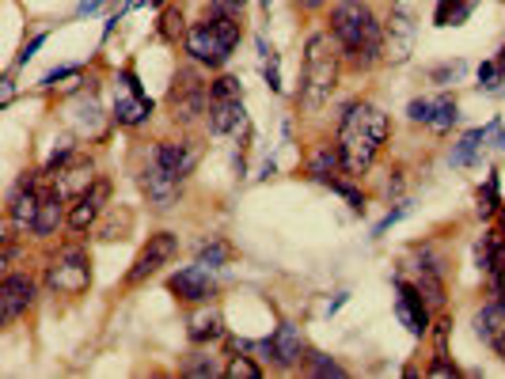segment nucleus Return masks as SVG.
Instances as JSON below:
<instances>
[{
	"label": "nucleus",
	"mask_w": 505,
	"mask_h": 379,
	"mask_svg": "<svg viewBox=\"0 0 505 379\" xmlns=\"http://www.w3.org/2000/svg\"><path fill=\"white\" fill-rule=\"evenodd\" d=\"M391 122L381 106L372 103H350L342 114L338 130V152H342V171L350 179H361L376 164V152L388 140Z\"/></svg>",
	"instance_id": "1"
},
{
	"label": "nucleus",
	"mask_w": 505,
	"mask_h": 379,
	"mask_svg": "<svg viewBox=\"0 0 505 379\" xmlns=\"http://www.w3.org/2000/svg\"><path fill=\"white\" fill-rule=\"evenodd\" d=\"M330 35L350 54L354 65H372L376 57H384V27L376 23V15L361 0H342L330 12Z\"/></svg>",
	"instance_id": "2"
},
{
	"label": "nucleus",
	"mask_w": 505,
	"mask_h": 379,
	"mask_svg": "<svg viewBox=\"0 0 505 379\" xmlns=\"http://www.w3.org/2000/svg\"><path fill=\"white\" fill-rule=\"evenodd\" d=\"M338 84V54L330 46V35H312L304 46V80H301V103L308 110H320Z\"/></svg>",
	"instance_id": "3"
},
{
	"label": "nucleus",
	"mask_w": 505,
	"mask_h": 379,
	"mask_svg": "<svg viewBox=\"0 0 505 379\" xmlns=\"http://www.w3.org/2000/svg\"><path fill=\"white\" fill-rule=\"evenodd\" d=\"M240 46V20H205L198 27L186 30V54H191L198 65L220 69L232 57V50Z\"/></svg>",
	"instance_id": "4"
},
{
	"label": "nucleus",
	"mask_w": 505,
	"mask_h": 379,
	"mask_svg": "<svg viewBox=\"0 0 505 379\" xmlns=\"http://www.w3.org/2000/svg\"><path fill=\"white\" fill-rule=\"evenodd\" d=\"M167 103H171V110H175V118H179L183 125H191V122H198L201 114H210L213 91H210V84L201 80V72L179 69V72H175V84H171V91H167Z\"/></svg>",
	"instance_id": "5"
},
{
	"label": "nucleus",
	"mask_w": 505,
	"mask_h": 379,
	"mask_svg": "<svg viewBox=\"0 0 505 379\" xmlns=\"http://www.w3.org/2000/svg\"><path fill=\"white\" fill-rule=\"evenodd\" d=\"M46 284L61 296H81L91 284V262L84 247H61L57 258L46 270Z\"/></svg>",
	"instance_id": "6"
},
{
	"label": "nucleus",
	"mask_w": 505,
	"mask_h": 379,
	"mask_svg": "<svg viewBox=\"0 0 505 379\" xmlns=\"http://www.w3.org/2000/svg\"><path fill=\"white\" fill-rule=\"evenodd\" d=\"M149 118H152V99L145 95V88H141L137 72L125 69L118 88H115V122L133 130V125H145Z\"/></svg>",
	"instance_id": "7"
},
{
	"label": "nucleus",
	"mask_w": 505,
	"mask_h": 379,
	"mask_svg": "<svg viewBox=\"0 0 505 379\" xmlns=\"http://www.w3.org/2000/svg\"><path fill=\"white\" fill-rule=\"evenodd\" d=\"M175 250H179V240L171 232H156V235H149V243H145V250L137 255V262H133V270L125 274V284H145L156 270H164V265L175 258Z\"/></svg>",
	"instance_id": "8"
},
{
	"label": "nucleus",
	"mask_w": 505,
	"mask_h": 379,
	"mask_svg": "<svg viewBox=\"0 0 505 379\" xmlns=\"http://www.w3.org/2000/svg\"><path fill=\"white\" fill-rule=\"evenodd\" d=\"M137 182H141V190H145L149 205H156V209H171V205L179 201V190H183V182L171 175V171H167L160 160H156V152L149 156V164L141 167Z\"/></svg>",
	"instance_id": "9"
},
{
	"label": "nucleus",
	"mask_w": 505,
	"mask_h": 379,
	"mask_svg": "<svg viewBox=\"0 0 505 379\" xmlns=\"http://www.w3.org/2000/svg\"><path fill=\"white\" fill-rule=\"evenodd\" d=\"M396 319L415 338H422L425 330H430V304H425L422 292L415 289V284H407V281H396Z\"/></svg>",
	"instance_id": "10"
},
{
	"label": "nucleus",
	"mask_w": 505,
	"mask_h": 379,
	"mask_svg": "<svg viewBox=\"0 0 505 379\" xmlns=\"http://www.w3.org/2000/svg\"><path fill=\"white\" fill-rule=\"evenodd\" d=\"M410 46H415V23H410L407 8L396 4L388 15V27H384V61L403 65V61L410 57Z\"/></svg>",
	"instance_id": "11"
},
{
	"label": "nucleus",
	"mask_w": 505,
	"mask_h": 379,
	"mask_svg": "<svg viewBox=\"0 0 505 379\" xmlns=\"http://www.w3.org/2000/svg\"><path fill=\"white\" fill-rule=\"evenodd\" d=\"M167 289L175 292L179 299H186V304H201V299L213 296V270H210V265H201V262H194V265H186V270L171 274Z\"/></svg>",
	"instance_id": "12"
},
{
	"label": "nucleus",
	"mask_w": 505,
	"mask_h": 379,
	"mask_svg": "<svg viewBox=\"0 0 505 379\" xmlns=\"http://www.w3.org/2000/svg\"><path fill=\"white\" fill-rule=\"evenodd\" d=\"M30 304H35V281L27 274H8L0 284V319H20L23 311H30Z\"/></svg>",
	"instance_id": "13"
},
{
	"label": "nucleus",
	"mask_w": 505,
	"mask_h": 379,
	"mask_svg": "<svg viewBox=\"0 0 505 379\" xmlns=\"http://www.w3.org/2000/svg\"><path fill=\"white\" fill-rule=\"evenodd\" d=\"M39 209H42V190H39V179L30 175V179H20V186H15V194H12V205H8V213L15 220V228H35V220H39Z\"/></svg>",
	"instance_id": "14"
},
{
	"label": "nucleus",
	"mask_w": 505,
	"mask_h": 379,
	"mask_svg": "<svg viewBox=\"0 0 505 379\" xmlns=\"http://www.w3.org/2000/svg\"><path fill=\"white\" fill-rule=\"evenodd\" d=\"M210 130L217 137H244L251 130L244 99H220V103H213L210 106Z\"/></svg>",
	"instance_id": "15"
},
{
	"label": "nucleus",
	"mask_w": 505,
	"mask_h": 379,
	"mask_svg": "<svg viewBox=\"0 0 505 379\" xmlns=\"http://www.w3.org/2000/svg\"><path fill=\"white\" fill-rule=\"evenodd\" d=\"M107 198H110V182H96L91 190H84V194L76 198V205L69 209V228L73 232H88L99 220Z\"/></svg>",
	"instance_id": "16"
},
{
	"label": "nucleus",
	"mask_w": 505,
	"mask_h": 379,
	"mask_svg": "<svg viewBox=\"0 0 505 379\" xmlns=\"http://www.w3.org/2000/svg\"><path fill=\"white\" fill-rule=\"evenodd\" d=\"M312 353H308V341H304V334L296 330L293 323H281L278 326V334H274V365H281V368H296L301 360H308Z\"/></svg>",
	"instance_id": "17"
},
{
	"label": "nucleus",
	"mask_w": 505,
	"mask_h": 379,
	"mask_svg": "<svg viewBox=\"0 0 505 379\" xmlns=\"http://www.w3.org/2000/svg\"><path fill=\"white\" fill-rule=\"evenodd\" d=\"M156 160H160L171 175L183 182L198 167V145H191V140H167V145L156 148Z\"/></svg>",
	"instance_id": "18"
},
{
	"label": "nucleus",
	"mask_w": 505,
	"mask_h": 379,
	"mask_svg": "<svg viewBox=\"0 0 505 379\" xmlns=\"http://www.w3.org/2000/svg\"><path fill=\"white\" fill-rule=\"evenodd\" d=\"M54 186H57V194L61 198H81L84 190L96 186V175H91V167L88 164H65L54 175Z\"/></svg>",
	"instance_id": "19"
},
{
	"label": "nucleus",
	"mask_w": 505,
	"mask_h": 379,
	"mask_svg": "<svg viewBox=\"0 0 505 379\" xmlns=\"http://www.w3.org/2000/svg\"><path fill=\"white\" fill-rule=\"evenodd\" d=\"M65 220V198L57 194V186H50L42 194V209H39V220H35V235H54L57 232V224Z\"/></svg>",
	"instance_id": "20"
},
{
	"label": "nucleus",
	"mask_w": 505,
	"mask_h": 379,
	"mask_svg": "<svg viewBox=\"0 0 505 379\" xmlns=\"http://www.w3.org/2000/svg\"><path fill=\"white\" fill-rule=\"evenodd\" d=\"M338 167H342V152H338V145H320V148L312 152V160H308V175H312L315 182H330Z\"/></svg>",
	"instance_id": "21"
},
{
	"label": "nucleus",
	"mask_w": 505,
	"mask_h": 379,
	"mask_svg": "<svg viewBox=\"0 0 505 379\" xmlns=\"http://www.w3.org/2000/svg\"><path fill=\"white\" fill-rule=\"evenodd\" d=\"M475 8H479V0H437L433 23L437 27H464Z\"/></svg>",
	"instance_id": "22"
},
{
	"label": "nucleus",
	"mask_w": 505,
	"mask_h": 379,
	"mask_svg": "<svg viewBox=\"0 0 505 379\" xmlns=\"http://www.w3.org/2000/svg\"><path fill=\"white\" fill-rule=\"evenodd\" d=\"M225 334V319H220V311L217 307H201L191 315V341H213Z\"/></svg>",
	"instance_id": "23"
},
{
	"label": "nucleus",
	"mask_w": 505,
	"mask_h": 379,
	"mask_svg": "<svg viewBox=\"0 0 505 379\" xmlns=\"http://www.w3.org/2000/svg\"><path fill=\"white\" fill-rule=\"evenodd\" d=\"M483 148H486V145H483V130H471V133H464V137L452 145L449 164H452V167H471V164H479V152H483Z\"/></svg>",
	"instance_id": "24"
},
{
	"label": "nucleus",
	"mask_w": 505,
	"mask_h": 379,
	"mask_svg": "<svg viewBox=\"0 0 505 379\" xmlns=\"http://www.w3.org/2000/svg\"><path fill=\"white\" fill-rule=\"evenodd\" d=\"M415 289L422 292V299L430 307H441L445 304V281H441L437 270H425V265H415Z\"/></svg>",
	"instance_id": "25"
},
{
	"label": "nucleus",
	"mask_w": 505,
	"mask_h": 379,
	"mask_svg": "<svg viewBox=\"0 0 505 379\" xmlns=\"http://www.w3.org/2000/svg\"><path fill=\"white\" fill-rule=\"evenodd\" d=\"M501 194H498V175H486V182H483V190H479V198H475V213L486 220V216H498V209H501Z\"/></svg>",
	"instance_id": "26"
},
{
	"label": "nucleus",
	"mask_w": 505,
	"mask_h": 379,
	"mask_svg": "<svg viewBox=\"0 0 505 379\" xmlns=\"http://www.w3.org/2000/svg\"><path fill=\"white\" fill-rule=\"evenodd\" d=\"M498 232H483V240L475 243V265H479V274H491L494 270V258H498Z\"/></svg>",
	"instance_id": "27"
},
{
	"label": "nucleus",
	"mask_w": 505,
	"mask_h": 379,
	"mask_svg": "<svg viewBox=\"0 0 505 379\" xmlns=\"http://www.w3.org/2000/svg\"><path fill=\"white\" fill-rule=\"evenodd\" d=\"M452 125H456V99H452V95H437V106H433V122H430V130L449 133Z\"/></svg>",
	"instance_id": "28"
},
{
	"label": "nucleus",
	"mask_w": 505,
	"mask_h": 379,
	"mask_svg": "<svg viewBox=\"0 0 505 379\" xmlns=\"http://www.w3.org/2000/svg\"><path fill=\"white\" fill-rule=\"evenodd\" d=\"M232 258V250H228V243L225 240H210V243H201L198 247V262L201 265H210V270H220Z\"/></svg>",
	"instance_id": "29"
},
{
	"label": "nucleus",
	"mask_w": 505,
	"mask_h": 379,
	"mask_svg": "<svg viewBox=\"0 0 505 379\" xmlns=\"http://www.w3.org/2000/svg\"><path fill=\"white\" fill-rule=\"evenodd\" d=\"M73 122H76V130H81V133H99V106H96V99H88V103L76 106Z\"/></svg>",
	"instance_id": "30"
},
{
	"label": "nucleus",
	"mask_w": 505,
	"mask_h": 379,
	"mask_svg": "<svg viewBox=\"0 0 505 379\" xmlns=\"http://www.w3.org/2000/svg\"><path fill=\"white\" fill-rule=\"evenodd\" d=\"M220 368H217V360L213 357H205V353H194V357H186V365H183V375H191V379H213Z\"/></svg>",
	"instance_id": "31"
},
{
	"label": "nucleus",
	"mask_w": 505,
	"mask_h": 379,
	"mask_svg": "<svg viewBox=\"0 0 505 379\" xmlns=\"http://www.w3.org/2000/svg\"><path fill=\"white\" fill-rule=\"evenodd\" d=\"M225 375L228 379H262V368L255 365V357H232L228 360V368H225Z\"/></svg>",
	"instance_id": "32"
},
{
	"label": "nucleus",
	"mask_w": 505,
	"mask_h": 379,
	"mask_svg": "<svg viewBox=\"0 0 505 379\" xmlns=\"http://www.w3.org/2000/svg\"><path fill=\"white\" fill-rule=\"evenodd\" d=\"M259 54H262V72H266V84L270 91H281V72H278V54L259 38Z\"/></svg>",
	"instance_id": "33"
},
{
	"label": "nucleus",
	"mask_w": 505,
	"mask_h": 379,
	"mask_svg": "<svg viewBox=\"0 0 505 379\" xmlns=\"http://www.w3.org/2000/svg\"><path fill=\"white\" fill-rule=\"evenodd\" d=\"M210 91H213V103H220V99H244V84L235 80V76H220V80L210 84Z\"/></svg>",
	"instance_id": "34"
},
{
	"label": "nucleus",
	"mask_w": 505,
	"mask_h": 379,
	"mask_svg": "<svg viewBox=\"0 0 505 379\" xmlns=\"http://www.w3.org/2000/svg\"><path fill=\"white\" fill-rule=\"evenodd\" d=\"M244 8H247V0H210L213 20H240Z\"/></svg>",
	"instance_id": "35"
},
{
	"label": "nucleus",
	"mask_w": 505,
	"mask_h": 379,
	"mask_svg": "<svg viewBox=\"0 0 505 379\" xmlns=\"http://www.w3.org/2000/svg\"><path fill=\"white\" fill-rule=\"evenodd\" d=\"M308 365H312V375H335V379L346 375V368L338 365V360H330V357H323V353H312Z\"/></svg>",
	"instance_id": "36"
},
{
	"label": "nucleus",
	"mask_w": 505,
	"mask_h": 379,
	"mask_svg": "<svg viewBox=\"0 0 505 379\" xmlns=\"http://www.w3.org/2000/svg\"><path fill=\"white\" fill-rule=\"evenodd\" d=\"M464 61H452V65H441V69H433L430 72V80L433 84H441V88H449V84H456V80H460V76H464Z\"/></svg>",
	"instance_id": "37"
},
{
	"label": "nucleus",
	"mask_w": 505,
	"mask_h": 379,
	"mask_svg": "<svg viewBox=\"0 0 505 379\" xmlns=\"http://www.w3.org/2000/svg\"><path fill=\"white\" fill-rule=\"evenodd\" d=\"M483 145H486V148H494V152H505V130H501V118H494V122H486V125H483Z\"/></svg>",
	"instance_id": "38"
},
{
	"label": "nucleus",
	"mask_w": 505,
	"mask_h": 379,
	"mask_svg": "<svg viewBox=\"0 0 505 379\" xmlns=\"http://www.w3.org/2000/svg\"><path fill=\"white\" fill-rule=\"evenodd\" d=\"M160 35H164L167 42H175V38L183 35V12H175V8H167V12H164V20H160Z\"/></svg>",
	"instance_id": "39"
},
{
	"label": "nucleus",
	"mask_w": 505,
	"mask_h": 379,
	"mask_svg": "<svg viewBox=\"0 0 505 379\" xmlns=\"http://www.w3.org/2000/svg\"><path fill=\"white\" fill-rule=\"evenodd\" d=\"M130 224H133V216H130V213H125L122 220H118V216H110L107 224L99 228V240H122V232H130Z\"/></svg>",
	"instance_id": "40"
},
{
	"label": "nucleus",
	"mask_w": 505,
	"mask_h": 379,
	"mask_svg": "<svg viewBox=\"0 0 505 379\" xmlns=\"http://www.w3.org/2000/svg\"><path fill=\"white\" fill-rule=\"evenodd\" d=\"M327 186H330V190H338V194H342L346 201H350V209H354V213H361V209H365V198H361L354 186H346V182H338V179H330Z\"/></svg>",
	"instance_id": "41"
},
{
	"label": "nucleus",
	"mask_w": 505,
	"mask_h": 379,
	"mask_svg": "<svg viewBox=\"0 0 505 379\" xmlns=\"http://www.w3.org/2000/svg\"><path fill=\"white\" fill-rule=\"evenodd\" d=\"M425 375H433V379H456V375H460V368H456L449 357H433V365H430V372H425Z\"/></svg>",
	"instance_id": "42"
},
{
	"label": "nucleus",
	"mask_w": 505,
	"mask_h": 379,
	"mask_svg": "<svg viewBox=\"0 0 505 379\" xmlns=\"http://www.w3.org/2000/svg\"><path fill=\"white\" fill-rule=\"evenodd\" d=\"M407 213H410V205H399V209H391V213H388V216L381 220V224H376V228H372V240H381V235H384V232H388L391 224H399V220H403Z\"/></svg>",
	"instance_id": "43"
},
{
	"label": "nucleus",
	"mask_w": 505,
	"mask_h": 379,
	"mask_svg": "<svg viewBox=\"0 0 505 379\" xmlns=\"http://www.w3.org/2000/svg\"><path fill=\"white\" fill-rule=\"evenodd\" d=\"M69 76H81V69H54V72H46V88H57V80H69Z\"/></svg>",
	"instance_id": "44"
},
{
	"label": "nucleus",
	"mask_w": 505,
	"mask_h": 379,
	"mask_svg": "<svg viewBox=\"0 0 505 379\" xmlns=\"http://www.w3.org/2000/svg\"><path fill=\"white\" fill-rule=\"evenodd\" d=\"M42 42H46V35H35V38H30V42L23 46V54H20V65H27V61H30V57H35V50H39V46H42Z\"/></svg>",
	"instance_id": "45"
},
{
	"label": "nucleus",
	"mask_w": 505,
	"mask_h": 379,
	"mask_svg": "<svg viewBox=\"0 0 505 379\" xmlns=\"http://www.w3.org/2000/svg\"><path fill=\"white\" fill-rule=\"evenodd\" d=\"M491 350L505 360V323H501V330H498V334H494V341H491Z\"/></svg>",
	"instance_id": "46"
},
{
	"label": "nucleus",
	"mask_w": 505,
	"mask_h": 379,
	"mask_svg": "<svg viewBox=\"0 0 505 379\" xmlns=\"http://www.w3.org/2000/svg\"><path fill=\"white\" fill-rule=\"evenodd\" d=\"M296 8H304V12H315V8H323V0H296Z\"/></svg>",
	"instance_id": "47"
},
{
	"label": "nucleus",
	"mask_w": 505,
	"mask_h": 379,
	"mask_svg": "<svg viewBox=\"0 0 505 379\" xmlns=\"http://www.w3.org/2000/svg\"><path fill=\"white\" fill-rule=\"evenodd\" d=\"M99 4H103V0H84V4H81V8H76V12H81V15H88V12H96Z\"/></svg>",
	"instance_id": "48"
},
{
	"label": "nucleus",
	"mask_w": 505,
	"mask_h": 379,
	"mask_svg": "<svg viewBox=\"0 0 505 379\" xmlns=\"http://www.w3.org/2000/svg\"><path fill=\"white\" fill-rule=\"evenodd\" d=\"M137 4H152V8H160V0H137Z\"/></svg>",
	"instance_id": "49"
},
{
	"label": "nucleus",
	"mask_w": 505,
	"mask_h": 379,
	"mask_svg": "<svg viewBox=\"0 0 505 379\" xmlns=\"http://www.w3.org/2000/svg\"><path fill=\"white\" fill-rule=\"evenodd\" d=\"M498 220H501V228H505V205H501V209H498Z\"/></svg>",
	"instance_id": "50"
},
{
	"label": "nucleus",
	"mask_w": 505,
	"mask_h": 379,
	"mask_svg": "<svg viewBox=\"0 0 505 379\" xmlns=\"http://www.w3.org/2000/svg\"><path fill=\"white\" fill-rule=\"evenodd\" d=\"M498 304H501V307H505V296H498Z\"/></svg>",
	"instance_id": "51"
}]
</instances>
